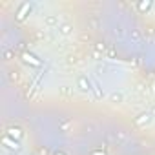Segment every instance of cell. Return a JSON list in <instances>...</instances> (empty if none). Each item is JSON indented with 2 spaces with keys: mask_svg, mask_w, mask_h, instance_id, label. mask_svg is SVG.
Here are the masks:
<instances>
[{
  "mask_svg": "<svg viewBox=\"0 0 155 155\" xmlns=\"http://www.w3.org/2000/svg\"><path fill=\"white\" fill-rule=\"evenodd\" d=\"M75 86H77V90L82 91V93H93V81L90 79L88 75H79V77H77Z\"/></svg>",
  "mask_w": 155,
  "mask_h": 155,
  "instance_id": "1",
  "label": "cell"
},
{
  "mask_svg": "<svg viewBox=\"0 0 155 155\" xmlns=\"http://www.w3.org/2000/svg\"><path fill=\"white\" fill-rule=\"evenodd\" d=\"M31 11H33V4H31V2H22V4H18V8H17V11H15V20H17V22L28 20V17L31 15Z\"/></svg>",
  "mask_w": 155,
  "mask_h": 155,
  "instance_id": "2",
  "label": "cell"
},
{
  "mask_svg": "<svg viewBox=\"0 0 155 155\" xmlns=\"http://www.w3.org/2000/svg\"><path fill=\"white\" fill-rule=\"evenodd\" d=\"M20 57H22V62H24V64H28L29 68L40 69V68L44 66V64H42V60H40V58H38V57H37L35 53H31V51H24V53H22Z\"/></svg>",
  "mask_w": 155,
  "mask_h": 155,
  "instance_id": "3",
  "label": "cell"
},
{
  "mask_svg": "<svg viewBox=\"0 0 155 155\" xmlns=\"http://www.w3.org/2000/svg\"><path fill=\"white\" fill-rule=\"evenodd\" d=\"M2 146H4V148H8L11 153H20V150H22V142H20V140H17V139L8 137L6 133H4V137H2Z\"/></svg>",
  "mask_w": 155,
  "mask_h": 155,
  "instance_id": "4",
  "label": "cell"
},
{
  "mask_svg": "<svg viewBox=\"0 0 155 155\" xmlns=\"http://www.w3.org/2000/svg\"><path fill=\"white\" fill-rule=\"evenodd\" d=\"M153 120H155V119H153V115H151L150 111H142V113H139V115L133 119L135 126H139V128H146V126H150Z\"/></svg>",
  "mask_w": 155,
  "mask_h": 155,
  "instance_id": "5",
  "label": "cell"
},
{
  "mask_svg": "<svg viewBox=\"0 0 155 155\" xmlns=\"http://www.w3.org/2000/svg\"><path fill=\"white\" fill-rule=\"evenodd\" d=\"M6 135L22 142V139H24V130H22L20 126H17V124H11V126H8V128H6Z\"/></svg>",
  "mask_w": 155,
  "mask_h": 155,
  "instance_id": "6",
  "label": "cell"
},
{
  "mask_svg": "<svg viewBox=\"0 0 155 155\" xmlns=\"http://www.w3.org/2000/svg\"><path fill=\"white\" fill-rule=\"evenodd\" d=\"M73 26L69 24V22H60L58 24V28H57V33L60 35V37H69V35H73Z\"/></svg>",
  "mask_w": 155,
  "mask_h": 155,
  "instance_id": "7",
  "label": "cell"
},
{
  "mask_svg": "<svg viewBox=\"0 0 155 155\" xmlns=\"http://www.w3.org/2000/svg\"><path fill=\"white\" fill-rule=\"evenodd\" d=\"M58 17L55 15V13H48V15H44V26L46 28H58Z\"/></svg>",
  "mask_w": 155,
  "mask_h": 155,
  "instance_id": "8",
  "label": "cell"
},
{
  "mask_svg": "<svg viewBox=\"0 0 155 155\" xmlns=\"http://www.w3.org/2000/svg\"><path fill=\"white\" fill-rule=\"evenodd\" d=\"M151 8H153V2H151V0H142V2L137 4V9H139L142 15H148V13L151 11Z\"/></svg>",
  "mask_w": 155,
  "mask_h": 155,
  "instance_id": "9",
  "label": "cell"
},
{
  "mask_svg": "<svg viewBox=\"0 0 155 155\" xmlns=\"http://www.w3.org/2000/svg\"><path fill=\"white\" fill-rule=\"evenodd\" d=\"M71 126H73V120H71V119H62V120L58 122V131H60V133H68V131L71 130Z\"/></svg>",
  "mask_w": 155,
  "mask_h": 155,
  "instance_id": "10",
  "label": "cell"
},
{
  "mask_svg": "<svg viewBox=\"0 0 155 155\" xmlns=\"http://www.w3.org/2000/svg\"><path fill=\"white\" fill-rule=\"evenodd\" d=\"M110 102H113V104H122L124 102V93L122 91H113V93H110Z\"/></svg>",
  "mask_w": 155,
  "mask_h": 155,
  "instance_id": "11",
  "label": "cell"
},
{
  "mask_svg": "<svg viewBox=\"0 0 155 155\" xmlns=\"http://www.w3.org/2000/svg\"><path fill=\"white\" fill-rule=\"evenodd\" d=\"M93 91H95V97L97 99H102L104 97V91H102V88H101V84L97 81H93Z\"/></svg>",
  "mask_w": 155,
  "mask_h": 155,
  "instance_id": "12",
  "label": "cell"
},
{
  "mask_svg": "<svg viewBox=\"0 0 155 155\" xmlns=\"http://www.w3.org/2000/svg\"><path fill=\"white\" fill-rule=\"evenodd\" d=\"M90 155H108V153H106L102 148H95V150H91V151H90Z\"/></svg>",
  "mask_w": 155,
  "mask_h": 155,
  "instance_id": "13",
  "label": "cell"
},
{
  "mask_svg": "<svg viewBox=\"0 0 155 155\" xmlns=\"http://www.w3.org/2000/svg\"><path fill=\"white\" fill-rule=\"evenodd\" d=\"M53 155H68V153H66V151H62V150H55V151H53Z\"/></svg>",
  "mask_w": 155,
  "mask_h": 155,
  "instance_id": "14",
  "label": "cell"
},
{
  "mask_svg": "<svg viewBox=\"0 0 155 155\" xmlns=\"http://www.w3.org/2000/svg\"><path fill=\"white\" fill-rule=\"evenodd\" d=\"M150 113H151V115H153V119H155V106H153V108L150 110Z\"/></svg>",
  "mask_w": 155,
  "mask_h": 155,
  "instance_id": "15",
  "label": "cell"
},
{
  "mask_svg": "<svg viewBox=\"0 0 155 155\" xmlns=\"http://www.w3.org/2000/svg\"><path fill=\"white\" fill-rule=\"evenodd\" d=\"M9 155H20V153H9Z\"/></svg>",
  "mask_w": 155,
  "mask_h": 155,
  "instance_id": "16",
  "label": "cell"
},
{
  "mask_svg": "<svg viewBox=\"0 0 155 155\" xmlns=\"http://www.w3.org/2000/svg\"><path fill=\"white\" fill-rule=\"evenodd\" d=\"M29 155H37V153H29Z\"/></svg>",
  "mask_w": 155,
  "mask_h": 155,
  "instance_id": "17",
  "label": "cell"
}]
</instances>
